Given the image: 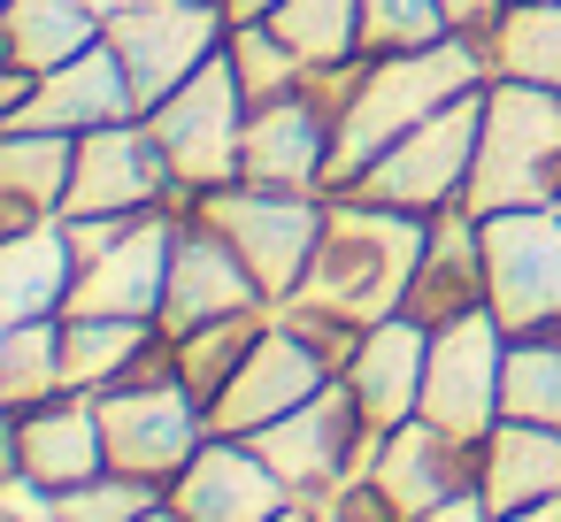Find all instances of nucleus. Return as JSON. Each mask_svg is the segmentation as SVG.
I'll return each mask as SVG.
<instances>
[{
  "instance_id": "obj_1",
  "label": "nucleus",
  "mask_w": 561,
  "mask_h": 522,
  "mask_svg": "<svg viewBox=\"0 0 561 522\" xmlns=\"http://www.w3.org/2000/svg\"><path fill=\"white\" fill-rule=\"evenodd\" d=\"M492 85V47L454 32L438 47H415V55H377L354 85V101L339 108V147H331V185L323 193H346L377 154H392L415 124H431L446 101Z\"/></svg>"
},
{
  "instance_id": "obj_2",
  "label": "nucleus",
  "mask_w": 561,
  "mask_h": 522,
  "mask_svg": "<svg viewBox=\"0 0 561 522\" xmlns=\"http://www.w3.org/2000/svg\"><path fill=\"white\" fill-rule=\"evenodd\" d=\"M423 239H431V216H400V208H369L354 193H331L323 246H316L308 285L293 300H316L346 323H385V315L408 308Z\"/></svg>"
},
{
  "instance_id": "obj_3",
  "label": "nucleus",
  "mask_w": 561,
  "mask_h": 522,
  "mask_svg": "<svg viewBox=\"0 0 561 522\" xmlns=\"http://www.w3.org/2000/svg\"><path fill=\"white\" fill-rule=\"evenodd\" d=\"M553 200H561V85L492 78L461 208L500 216V208H553Z\"/></svg>"
},
{
  "instance_id": "obj_4",
  "label": "nucleus",
  "mask_w": 561,
  "mask_h": 522,
  "mask_svg": "<svg viewBox=\"0 0 561 522\" xmlns=\"http://www.w3.org/2000/svg\"><path fill=\"white\" fill-rule=\"evenodd\" d=\"M201 223H216L262 277L270 308H285L300 285H308V262L323 246V223H331V193H293V185H216L193 200Z\"/></svg>"
},
{
  "instance_id": "obj_5",
  "label": "nucleus",
  "mask_w": 561,
  "mask_h": 522,
  "mask_svg": "<svg viewBox=\"0 0 561 522\" xmlns=\"http://www.w3.org/2000/svg\"><path fill=\"white\" fill-rule=\"evenodd\" d=\"M101 399V430H108V468H124V476H147V484H178L185 476V461L216 438V422H208V399L178 376V369H162V376H124V384H108V392H93Z\"/></svg>"
},
{
  "instance_id": "obj_6",
  "label": "nucleus",
  "mask_w": 561,
  "mask_h": 522,
  "mask_svg": "<svg viewBox=\"0 0 561 522\" xmlns=\"http://www.w3.org/2000/svg\"><path fill=\"white\" fill-rule=\"evenodd\" d=\"M147 131L178 177V193H216V185H239V162H247V85L231 70V55H216L201 78H185L162 108H147Z\"/></svg>"
},
{
  "instance_id": "obj_7",
  "label": "nucleus",
  "mask_w": 561,
  "mask_h": 522,
  "mask_svg": "<svg viewBox=\"0 0 561 522\" xmlns=\"http://www.w3.org/2000/svg\"><path fill=\"white\" fill-rule=\"evenodd\" d=\"M477 131H484V85L446 101L431 124H415L392 154H377L346 193L369 200V208H400V216H438V208H461L469 193V170H477Z\"/></svg>"
},
{
  "instance_id": "obj_8",
  "label": "nucleus",
  "mask_w": 561,
  "mask_h": 522,
  "mask_svg": "<svg viewBox=\"0 0 561 522\" xmlns=\"http://www.w3.org/2000/svg\"><path fill=\"white\" fill-rule=\"evenodd\" d=\"M254 445H262V461L293 484V499H316V507H323L339 484L369 476V461H377L385 430H369V415H362L354 384H346V376H331L308 407H293V415H277L270 430H254Z\"/></svg>"
},
{
  "instance_id": "obj_9",
  "label": "nucleus",
  "mask_w": 561,
  "mask_h": 522,
  "mask_svg": "<svg viewBox=\"0 0 561 522\" xmlns=\"http://www.w3.org/2000/svg\"><path fill=\"white\" fill-rule=\"evenodd\" d=\"M231 39V16L224 0H139V9L108 16V47L124 55L131 70V93H139V116L162 108L185 78H201Z\"/></svg>"
},
{
  "instance_id": "obj_10",
  "label": "nucleus",
  "mask_w": 561,
  "mask_h": 522,
  "mask_svg": "<svg viewBox=\"0 0 561 522\" xmlns=\"http://www.w3.org/2000/svg\"><path fill=\"white\" fill-rule=\"evenodd\" d=\"M507 323L492 308H469L431 330V369H423V415L454 430L461 445H484L500 422V384H507Z\"/></svg>"
},
{
  "instance_id": "obj_11",
  "label": "nucleus",
  "mask_w": 561,
  "mask_h": 522,
  "mask_svg": "<svg viewBox=\"0 0 561 522\" xmlns=\"http://www.w3.org/2000/svg\"><path fill=\"white\" fill-rule=\"evenodd\" d=\"M484 231V308L523 330H561V208H500Z\"/></svg>"
},
{
  "instance_id": "obj_12",
  "label": "nucleus",
  "mask_w": 561,
  "mask_h": 522,
  "mask_svg": "<svg viewBox=\"0 0 561 522\" xmlns=\"http://www.w3.org/2000/svg\"><path fill=\"white\" fill-rule=\"evenodd\" d=\"M147 208H193V193H178L147 116H124V124H101V131H78V170H70V193H62V216H147Z\"/></svg>"
},
{
  "instance_id": "obj_13",
  "label": "nucleus",
  "mask_w": 561,
  "mask_h": 522,
  "mask_svg": "<svg viewBox=\"0 0 561 522\" xmlns=\"http://www.w3.org/2000/svg\"><path fill=\"white\" fill-rule=\"evenodd\" d=\"M339 369L285 323V315H270V330L254 338V353L231 369V384L208 399V422L216 430H231V438H254V430H270L277 415H293V407H308L323 384H331Z\"/></svg>"
},
{
  "instance_id": "obj_14",
  "label": "nucleus",
  "mask_w": 561,
  "mask_h": 522,
  "mask_svg": "<svg viewBox=\"0 0 561 522\" xmlns=\"http://www.w3.org/2000/svg\"><path fill=\"white\" fill-rule=\"evenodd\" d=\"M193 216V208H185ZM178 208H147L124 223V239H108L101 254H85V277L70 292L62 315H139L162 323V292H170V254H178Z\"/></svg>"
},
{
  "instance_id": "obj_15",
  "label": "nucleus",
  "mask_w": 561,
  "mask_h": 522,
  "mask_svg": "<svg viewBox=\"0 0 561 522\" xmlns=\"http://www.w3.org/2000/svg\"><path fill=\"white\" fill-rule=\"evenodd\" d=\"M247 308H270L254 262L201 216L178 223V254H170V292H162V330H193V323H216V315H247Z\"/></svg>"
},
{
  "instance_id": "obj_16",
  "label": "nucleus",
  "mask_w": 561,
  "mask_h": 522,
  "mask_svg": "<svg viewBox=\"0 0 561 522\" xmlns=\"http://www.w3.org/2000/svg\"><path fill=\"white\" fill-rule=\"evenodd\" d=\"M170 499H178L185 522H270L277 507H293V484L262 461L254 438L216 430V438L185 461V476L170 484Z\"/></svg>"
},
{
  "instance_id": "obj_17",
  "label": "nucleus",
  "mask_w": 561,
  "mask_h": 522,
  "mask_svg": "<svg viewBox=\"0 0 561 522\" xmlns=\"http://www.w3.org/2000/svg\"><path fill=\"white\" fill-rule=\"evenodd\" d=\"M9 468L70 491V484H93L108 468V430H101V399L93 392H55L39 407H16L9 415Z\"/></svg>"
},
{
  "instance_id": "obj_18",
  "label": "nucleus",
  "mask_w": 561,
  "mask_h": 522,
  "mask_svg": "<svg viewBox=\"0 0 561 522\" xmlns=\"http://www.w3.org/2000/svg\"><path fill=\"white\" fill-rule=\"evenodd\" d=\"M369 476H377V484H385V499L415 522V514H431V507H446V499L477 491V445H461L454 430H438L431 415H415V422L385 430V445H377Z\"/></svg>"
},
{
  "instance_id": "obj_19",
  "label": "nucleus",
  "mask_w": 561,
  "mask_h": 522,
  "mask_svg": "<svg viewBox=\"0 0 561 522\" xmlns=\"http://www.w3.org/2000/svg\"><path fill=\"white\" fill-rule=\"evenodd\" d=\"M423 369H431V323H415L408 308L369 323L354 361H346V384L369 415V430H400L423 415Z\"/></svg>"
},
{
  "instance_id": "obj_20",
  "label": "nucleus",
  "mask_w": 561,
  "mask_h": 522,
  "mask_svg": "<svg viewBox=\"0 0 561 522\" xmlns=\"http://www.w3.org/2000/svg\"><path fill=\"white\" fill-rule=\"evenodd\" d=\"M78 277H85V254H78L62 216L9 231V239H0V330L32 323V315H62Z\"/></svg>"
},
{
  "instance_id": "obj_21",
  "label": "nucleus",
  "mask_w": 561,
  "mask_h": 522,
  "mask_svg": "<svg viewBox=\"0 0 561 522\" xmlns=\"http://www.w3.org/2000/svg\"><path fill=\"white\" fill-rule=\"evenodd\" d=\"M124 116H139V93H131V70L108 39L70 55L62 70H47L32 108H24V124H47V131H101V124H124Z\"/></svg>"
},
{
  "instance_id": "obj_22",
  "label": "nucleus",
  "mask_w": 561,
  "mask_h": 522,
  "mask_svg": "<svg viewBox=\"0 0 561 522\" xmlns=\"http://www.w3.org/2000/svg\"><path fill=\"white\" fill-rule=\"evenodd\" d=\"M469 308H484V231H477L469 208H438L431 239H423V262H415V285H408V315L438 330Z\"/></svg>"
},
{
  "instance_id": "obj_23",
  "label": "nucleus",
  "mask_w": 561,
  "mask_h": 522,
  "mask_svg": "<svg viewBox=\"0 0 561 522\" xmlns=\"http://www.w3.org/2000/svg\"><path fill=\"white\" fill-rule=\"evenodd\" d=\"M477 491H484L492 514L561 499V430H553V422H515V415H500L492 438L477 445Z\"/></svg>"
},
{
  "instance_id": "obj_24",
  "label": "nucleus",
  "mask_w": 561,
  "mask_h": 522,
  "mask_svg": "<svg viewBox=\"0 0 561 522\" xmlns=\"http://www.w3.org/2000/svg\"><path fill=\"white\" fill-rule=\"evenodd\" d=\"M70 170H78V131H47V124L0 131V200H9V231L62 216Z\"/></svg>"
},
{
  "instance_id": "obj_25",
  "label": "nucleus",
  "mask_w": 561,
  "mask_h": 522,
  "mask_svg": "<svg viewBox=\"0 0 561 522\" xmlns=\"http://www.w3.org/2000/svg\"><path fill=\"white\" fill-rule=\"evenodd\" d=\"M108 24L93 16V0H0V55L16 70H62L70 55L101 47Z\"/></svg>"
},
{
  "instance_id": "obj_26",
  "label": "nucleus",
  "mask_w": 561,
  "mask_h": 522,
  "mask_svg": "<svg viewBox=\"0 0 561 522\" xmlns=\"http://www.w3.org/2000/svg\"><path fill=\"white\" fill-rule=\"evenodd\" d=\"M70 392V353H62V315H32V323H9L0 330V399L16 407H39Z\"/></svg>"
},
{
  "instance_id": "obj_27",
  "label": "nucleus",
  "mask_w": 561,
  "mask_h": 522,
  "mask_svg": "<svg viewBox=\"0 0 561 522\" xmlns=\"http://www.w3.org/2000/svg\"><path fill=\"white\" fill-rule=\"evenodd\" d=\"M270 315H277V308H247V315H216V323L178 330V338H170V369H178L201 399H216V392L231 384V369L254 353V338L270 330Z\"/></svg>"
},
{
  "instance_id": "obj_28",
  "label": "nucleus",
  "mask_w": 561,
  "mask_h": 522,
  "mask_svg": "<svg viewBox=\"0 0 561 522\" xmlns=\"http://www.w3.org/2000/svg\"><path fill=\"white\" fill-rule=\"evenodd\" d=\"M270 32L308 70H346V62H362V0H277Z\"/></svg>"
},
{
  "instance_id": "obj_29",
  "label": "nucleus",
  "mask_w": 561,
  "mask_h": 522,
  "mask_svg": "<svg viewBox=\"0 0 561 522\" xmlns=\"http://www.w3.org/2000/svg\"><path fill=\"white\" fill-rule=\"evenodd\" d=\"M484 47H492V78L561 85V0H515Z\"/></svg>"
},
{
  "instance_id": "obj_30",
  "label": "nucleus",
  "mask_w": 561,
  "mask_h": 522,
  "mask_svg": "<svg viewBox=\"0 0 561 522\" xmlns=\"http://www.w3.org/2000/svg\"><path fill=\"white\" fill-rule=\"evenodd\" d=\"M224 55H231V70H239V85H247V108H270V101H285V93H300V85L316 78L270 24H231Z\"/></svg>"
},
{
  "instance_id": "obj_31",
  "label": "nucleus",
  "mask_w": 561,
  "mask_h": 522,
  "mask_svg": "<svg viewBox=\"0 0 561 522\" xmlns=\"http://www.w3.org/2000/svg\"><path fill=\"white\" fill-rule=\"evenodd\" d=\"M454 9L446 0H362V55H415V47H438L454 39Z\"/></svg>"
},
{
  "instance_id": "obj_32",
  "label": "nucleus",
  "mask_w": 561,
  "mask_h": 522,
  "mask_svg": "<svg viewBox=\"0 0 561 522\" xmlns=\"http://www.w3.org/2000/svg\"><path fill=\"white\" fill-rule=\"evenodd\" d=\"M154 499H162V484L124 476V468H101L93 484H70L62 491V522H139Z\"/></svg>"
},
{
  "instance_id": "obj_33",
  "label": "nucleus",
  "mask_w": 561,
  "mask_h": 522,
  "mask_svg": "<svg viewBox=\"0 0 561 522\" xmlns=\"http://www.w3.org/2000/svg\"><path fill=\"white\" fill-rule=\"evenodd\" d=\"M446 9H454V24H461L469 39H492V24L515 9V0H446Z\"/></svg>"
},
{
  "instance_id": "obj_34",
  "label": "nucleus",
  "mask_w": 561,
  "mask_h": 522,
  "mask_svg": "<svg viewBox=\"0 0 561 522\" xmlns=\"http://www.w3.org/2000/svg\"><path fill=\"white\" fill-rule=\"evenodd\" d=\"M224 16H231V24H270L277 0H224Z\"/></svg>"
},
{
  "instance_id": "obj_35",
  "label": "nucleus",
  "mask_w": 561,
  "mask_h": 522,
  "mask_svg": "<svg viewBox=\"0 0 561 522\" xmlns=\"http://www.w3.org/2000/svg\"><path fill=\"white\" fill-rule=\"evenodd\" d=\"M492 522H561V499H538V507H515V514H492Z\"/></svg>"
},
{
  "instance_id": "obj_36",
  "label": "nucleus",
  "mask_w": 561,
  "mask_h": 522,
  "mask_svg": "<svg viewBox=\"0 0 561 522\" xmlns=\"http://www.w3.org/2000/svg\"><path fill=\"white\" fill-rule=\"evenodd\" d=\"M270 522H323V507H316V499H293V507H277Z\"/></svg>"
},
{
  "instance_id": "obj_37",
  "label": "nucleus",
  "mask_w": 561,
  "mask_h": 522,
  "mask_svg": "<svg viewBox=\"0 0 561 522\" xmlns=\"http://www.w3.org/2000/svg\"><path fill=\"white\" fill-rule=\"evenodd\" d=\"M139 522H185V514H178V499H170V491H162V499H154V507H147V514H139Z\"/></svg>"
},
{
  "instance_id": "obj_38",
  "label": "nucleus",
  "mask_w": 561,
  "mask_h": 522,
  "mask_svg": "<svg viewBox=\"0 0 561 522\" xmlns=\"http://www.w3.org/2000/svg\"><path fill=\"white\" fill-rule=\"evenodd\" d=\"M124 9H139V0H93V16L108 24V16H124Z\"/></svg>"
},
{
  "instance_id": "obj_39",
  "label": "nucleus",
  "mask_w": 561,
  "mask_h": 522,
  "mask_svg": "<svg viewBox=\"0 0 561 522\" xmlns=\"http://www.w3.org/2000/svg\"><path fill=\"white\" fill-rule=\"evenodd\" d=\"M553 208H561V200H553Z\"/></svg>"
},
{
  "instance_id": "obj_40",
  "label": "nucleus",
  "mask_w": 561,
  "mask_h": 522,
  "mask_svg": "<svg viewBox=\"0 0 561 522\" xmlns=\"http://www.w3.org/2000/svg\"><path fill=\"white\" fill-rule=\"evenodd\" d=\"M323 522H331V514H323Z\"/></svg>"
}]
</instances>
